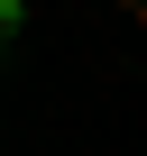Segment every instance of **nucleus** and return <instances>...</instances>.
Returning a JSON list of instances; mask_svg holds the SVG:
<instances>
[{"label":"nucleus","instance_id":"obj_1","mask_svg":"<svg viewBox=\"0 0 147 156\" xmlns=\"http://www.w3.org/2000/svg\"><path fill=\"white\" fill-rule=\"evenodd\" d=\"M9 28H19V0H0V37H9Z\"/></svg>","mask_w":147,"mask_h":156}]
</instances>
